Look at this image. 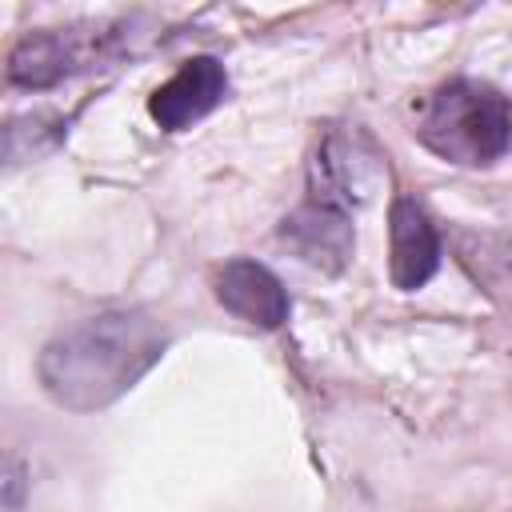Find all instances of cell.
I'll use <instances>...</instances> for the list:
<instances>
[{"label":"cell","instance_id":"6da1fadb","mask_svg":"<svg viewBox=\"0 0 512 512\" xmlns=\"http://www.w3.org/2000/svg\"><path fill=\"white\" fill-rule=\"evenodd\" d=\"M164 344L168 336L152 312L116 308L52 336L40 352L36 372L56 404L92 412L124 396L164 356Z\"/></svg>","mask_w":512,"mask_h":512},{"label":"cell","instance_id":"7a4b0ae2","mask_svg":"<svg viewBox=\"0 0 512 512\" xmlns=\"http://www.w3.org/2000/svg\"><path fill=\"white\" fill-rule=\"evenodd\" d=\"M420 144L464 168L496 164L512 148V100L472 76L444 80L420 116Z\"/></svg>","mask_w":512,"mask_h":512},{"label":"cell","instance_id":"3957f363","mask_svg":"<svg viewBox=\"0 0 512 512\" xmlns=\"http://www.w3.org/2000/svg\"><path fill=\"white\" fill-rule=\"evenodd\" d=\"M116 48H120V32L108 24L28 32L8 56V80L20 88H48L76 72H88L92 64L108 60Z\"/></svg>","mask_w":512,"mask_h":512},{"label":"cell","instance_id":"277c9868","mask_svg":"<svg viewBox=\"0 0 512 512\" xmlns=\"http://www.w3.org/2000/svg\"><path fill=\"white\" fill-rule=\"evenodd\" d=\"M224 96H228L224 64L216 56H192L180 64V72L172 80H164L148 96V116L164 132H180V128H192L196 120H204Z\"/></svg>","mask_w":512,"mask_h":512},{"label":"cell","instance_id":"5b68a950","mask_svg":"<svg viewBox=\"0 0 512 512\" xmlns=\"http://www.w3.org/2000/svg\"><path fill=\"white\" fill-rule=\"evenodd\" d=\"M388 276L400 292L424 288L440 268V232L412 196H396L388 208Z\"/></svg>","mask_w":512,"mask_h":512},{"label":"cell","instance_id":"8992f818","mask_svg":"<svg viewBox=\"0 0 512 512\" xmlns=\"http://www.w3.org/2000/svg\"><path fill=\"white\" fill-rule=\"evenodd\" d=\"M212 284H216V300L232 316H240V320H248L256 328L272 332V328H280L288 320V292H284V284L276 280L272 268H264L256 260L236 256V260L220 264Z\"/></svg>","mask_w":512,"mask_h":512},{"label":"cell","instance_id":"52a82bcc","mask_svg":"<svg viewBox=\"0 0 512 512\" xmlns=\"http://www.w3.org/2000/svg\"><path fill=\"white\" fill-rule=\"evenodd\" d=\"M20 496H24V476H20V464L8 460V468H4V512H20Z\"/></svg>","mask_w":512,"mask_h":512}]
</instances>
